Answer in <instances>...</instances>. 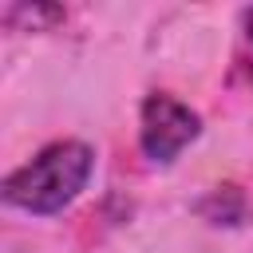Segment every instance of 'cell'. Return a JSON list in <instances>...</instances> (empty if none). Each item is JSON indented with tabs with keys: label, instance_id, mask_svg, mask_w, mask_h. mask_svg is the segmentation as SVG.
I'll return each mask as SVG.
<instances>
[{
	"label": "cell",
	"instance_id": "6da1fadb",
	"mask_svg": "<svg viewBox=\"0 0 253 253\" xmlns=\"http://www.w3.org/2000/svg\"><path fill=\"white\" fill-rule=\"evenodd\" d=\"M91 170H95V150L83 138H59V142H47L24 166H16L4 178L0 198L12 210L36 213V217H55L87 190Z\"/></svg>",
	"mask_w": 253,
	"mask_h": 253
},
{
	"label": "cell",
	"instance_id": "7a4b0ae2",
	"mask_svg": "<svg viewBox=\"0 0 253 253\" xmlns=\"http://www.w3.org/2000/svg\"><path fill=\"white\" fill-rule=\"evenodd\" d=\"M198 134H202V115L190 103H182V99H174L166 91H150L142 99V111H138V146H142V154L150 162L170 166L190 142H198Z\"/></svg>",
	"mask_w": 253,
	"mask_h": 253
},
{
	"label": "cell",
	"instance_id": "3957f363",
	"mask_svg": "<svg viewBox=\"0 0 253 253\" xmlns=\"http://www.w3.org/2000/svg\"><path fill=\"white\" fill-rule=\"evenodd\" d=\"M245 210H249V202H245V194L237 186H213L198 202V213L210 225H241L245 221Z\"/></svg>",
	"mask_w": 253,
	"mask_h": 253
},
{
	"label": "cell",
	"instance_id": "277c9868",
	"mask_svg": "<svg viewBox=\"0 0 253 253\" xmlns=\"http://www.w3.org/2000/svg\"><path fill=\"white\" fill-rule=\"evenodd\" d=\"M59 20H63L59 4H12V8H4V24L24 28V32H51Z\"/></svg>",
	"mask_w": 253,
	"mask_h": 253
},
{
	"label": "cell",
	"instance_id": "5b68a950",
	"mask_svg": "<svg viewBox=\"0 0 253 253\" xmlns=\"http://www.w3.org/2000/svg\"><path fill=\"white\" fill-rule=\"evenodd\" d=\"M241 28H245V36H249V43H253V8L241 12Z\"/></svg>",
	"mask_w": 253,
	"mask_h": 253
}]
</instances>
